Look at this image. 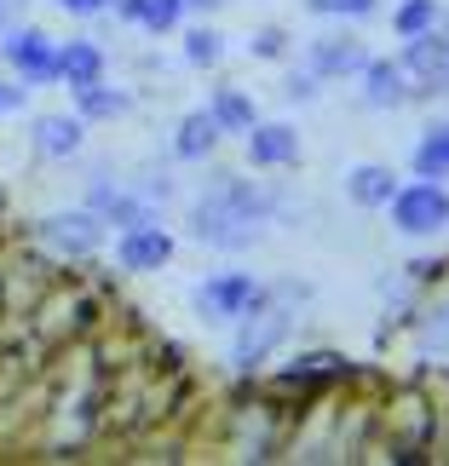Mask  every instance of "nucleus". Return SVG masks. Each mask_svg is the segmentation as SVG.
<instances>
[{"instance_id":"nucleus-1","label":"nucleus","mask_w":449,"mask_h":466,"mask_svg":"<svg viewBox=\"0 0 449 466\" xmlns=\"http://www.w3.org/2000/svg\"><path fill=\"white\" fill-rule=\"evenodd\" d=\"M277 208H282V196L265 190L260 178H242L237 167H208L202 190L185 208V230H190V242L213 248V254H248L277 225Z\"/></svg>"},{"instance_id":"nucleus-2","label":"nucleus","mask_w":449,"mask_h":466,"mask_svg":"<svg viewBox=\"0 0 449 466\" xmlns=\"http://www.w3.org/2000/svg\"><path fill=\"white\" fill-rule=\"evenodd\" d=\"M294 306H282V299L265 294L248 317H237L230 329H237V339H230V363H237V374H260L265 363L277 357V346L294 334Z\"/></svg>"},{"instance_id":"nucleus-3","label":"nucleus","mask_w":449,"mask_h":466,"mask_svg":"<svg viewBox=\"0 0 449 466\" xmlns=\"http://www.w3.org/2000/svg\"><path fill=\"white\" fill-rule=\"evenodd\" d=\"M29 237H35V248H41V254L76 265V259H93L98 248L110 242V225H104L98 213L81 202V208H58V213H46V219H35Z\"/></svg>"},{"instance_id":"nucleus-4","label":"nucleus","mask_w":449,"mask_h":466,"mask_svg":"<svg viewBox=\"0 0 449 466\" xmlns=\"http://www.w3.org/2000/svg\"><path fill=\"white\" fill-rule=\"evenodd\" d=\"M271 294L254 271H208L202 282L190 289V311L208 322V329H230L237 317H248L260 299Z\"/></svg>"},{"instance_id":"nucleus-5","label":"nucleus","mask_w":449,"mask_h":466,"mask_svg":"<svg viewBox=\"0 0 449 466\" xmlns=\"http://www.w3.org/2000/svg\"><path fill=\"white\" fill-rule=\"evenodd\" d=\"M386 213H392V230H403V237H444L449 230L444 178H409V185H398V196L386 202Z\"/></svg>"},{"instance_id":"nucleus-6","label":"nucleus","mask_w":449,"mask_h":466,"mask_svg":"<svg viewBox=\"0 0 449 466\" xmlns=\"http://www.w3.org/2000/svg\"><path fill=\"white\" fill-rule=\"evenodd\" d=\"M0 58H6V69L29 86V93L58 81V41H52L41 24H12L0 35Z\"/></svg>"},{"instance_id":"nucleus-7","label":"nucleus","mask_w":449,"mask_h":466,"mask_svg":"<svg viewBox=\"0 0 449 466\" xmlns=\"http://www.w3.org/2000/svg\"><path fill=\"white\" fill-rule=\"evenodd\" d=\"M398 64L409 69V81H415V98H449V35L444 29L409 35Z\"/></svg>"},{"instance_id":"nucleus-8","label":"nucleus","mask_w":449,"mask_h":466,"mask_svg":"<svg viewBox=\"0 0 449 466\" xmlns=\"http://www.w3.org/2000/svg\"><path fill=\"white\" fill-rule=\"evenodd\" d=\"M369 58L374 52L357 29H329V35H311V41H305V64H311L322 81H357Z\"/></svg>"},{"instance_id":"nucleus-9","label":"nucleus","mask_w":449,"mask_h":466,"mask_svg":"<svg viewBox=\"0 0 449 466\" xmlns=\"http://www.w3.org/2000/svg\"><path fill=\"white\" fill-rule=\"evenodd\" d=\"M179 254L173 230L168 225H133V230H116V271H133V277H150V271H168Z\"/></svg>"},{"instance_id":"nucleus-10","label":"nucleus","mask_w":449,"mask_h":466,"mask_svg":"<svg viewBox=\"0 0 449 466\" xmlns=\"http://www.w3.org/2000/svg\"><path fill=\"white\" fill-rule=\"evenodd\" d=\"M29 150L41 161H76L87 150V121L76 110H46L29 121Z\"/></svg>"},{"instance_id":"nucleus-11","label":"nucleus","mask_w":449,"mask_h":466,"mask_svg":"<svg viewBox=\"0 0 449 466\" xmlns=\"http://www.w3.org/2000/svg\"><path fill=\"white\" fill-rule=\"evenodd\" d=\"M242 150H248V167L260 173H282L300 161V133L289 121H254V127L242 133Z\"/></svg>"},{"instance_id":"nucleus-12","label":"nucleus","mask_w":449,"mask_h":466,"mask_svg":"<svg viewBox=\"0 0 449 466\" xmlns=\"http://www.w3.org/2000/svg\"><path fill=\"white\" fill-rule=\"evenodd\" d=\"M357 86H363L369 110H403V104H415V81H409V69L398 58H369Z\"/></svg>"},{"instance_id":"nucleus-13","label":"nucleus","mask_w":449,"mask_h":466,"mask_svg":"<svg viewBox=\"0 0 449 466\" xmlns=\"http://www.w3.org/2000/svg\"><path fill=\"white\" fill-rule=\"evenodd\" d=\"M219 121H213V110L202 104V110H185L179 116V127H173V161H213V150H219Z\"/></svg>"},{"instance_id":"nucleus-14","label":"nucleus","mask_w":449,"mask_h":466,"mask_svg":"<svg viewBox=\"0 0 449 466\" xmlns=\"http://www.w3.org/2000/svg\"><path fill=\"white\" fill-rule=\"evenodd\" d=\"M104 69H110V58H104V46L93 41V35H76V41H58V81L76 93V86H93L104 81Z\"/></svg>"},{"instance_id":"nucleus-15","label":"nucleus","mask_w":449,"mask_h":466,"mask_svg":"<svg viewBox=\"0 0 449 466\" xmlns=\"http://www.w3.org/2000/svg\"><path fill=\"white\" fill-rule=\"evenodd\" d=\"M398 196V173L386 161H357L346 173V202L352 208H369V213H386V202Z\"/></svg>"},{"instance_id":"nucleus-16","label":"nucleus","mask_w":449,"mask_h":466,"mask_svg":"<svg viewBox=\"0 0 449 466\" xmlns=\"http://www.w3.org/2000/svg\"><path fill=\"white\" fill-rule=\"evenodd\" d=\"M208 110H213V121H219V133H225V138H242V133L260 121L254 98H248L237 81H213V86H208Z\"/></svg>"},{"instance_id":"nucleus-17","label":"nucleus","mask_w":449,"mask_h":466,"mask_svg":"<svg viewBox=\"0 0 449 466\" xmlns=\"http://www.w3.org/2000/svg\"><path fill=\"white\" fill-rule=\"evenodd\" d=\"M76 116L87 121V127H98V121H121L133 110V93L128 86H110V81H93V86H76Z\"/></svg>"},{"instance_id":"nucleus-18","label":"nucleus","mask_w":449,"mask_h":466,"mask_svg":"<svg viewBox=\"0 0 449 466\" xmlns=\"http://www.w3.org/2000/svg\"><path fill=\"white\" fill-rule=\"evenodd\" d=\"M110 12L128 29H145V35H173L185 24V6H179V0H116Z\"/></svg>"},{"instance_id":"nucleus-19","label":"nucleus","mask_w":449,"mask_h":466,"mask_svg":"<svg viewBox=\"0 0 449 466\" xmlns=\"http://www.w3.org/2000/svg\"><path fill=\"white\" fill-rule=\"evenodd\" d=\"M409 167H415V178H449V116L426 121L421 145H415V156H409Z\"/></svg>"},{"instance_id":"nucleus-20","label":"nucleus","mask_w":449,"mask_h":466,"mask_svg":"<svg viewBox=\"0 0 449 466\" xmlns=\"http://www.w3.org/2000/svg\"><path fill=\"white\" fill-rule=\"evenodd\" d=\"M185 64H190V69H219V64H225V35L213 29V24L185 29Z\"/></svg>"},{"instance_id":"nucleus-21","label":"nucleus","mask_w":449,"mask_h":466,"mask_svg":"<svg viewBox=\"0 0 449 466\" xmlns=\"http://www.w3.org/2000/svg\"><path fill=\"white\" fill-rule=\"evenodd\" d=\"M438 6H444V0H398V6H392V35L409 41V35L438 29Z\"/></svg>"},{"instance_id":"nucleus-22","label":"nucleus","mask_w":449,"mask_h":466,"mask_svg":"<svg viewBox=\"0 0 449 466\" xmlns=\"http://www.w3.org/2000/svg\"><path fill=\"white\" fill-rule=\"evenodd\" d=\"M289 52H294V35L282 24H260L254 35H248V58H260V64H282Z\"/></svg>"},{"instance_id":"nucleus-23","label":"nucleus","mask_w":449,"mask_h":466,"mask_svg":"<svg viewBox=\"0 0 449 466\" xmlns=\"http://www.w3.org/2000/svg\"><path fill=\"white\" fill-rule=\"evenodd\" d=\"M128 185H133L138 196H150L156 208H168L173 196H179V178H173V167H161V161H150V167H138V173L128 178Z\"/></svg>"},{"instance_id":"nucleus-24","label":"nucleus","mask_w":449,"mask_h":466,"mask_svg":"<svg viewBox=\"0 0 449 466\" xmlns=\"http://www.w3.org/2000/svg\"><path fill=\"white\" fill-rule=\"evenodd\" d=\"M311 17H340V24H363L381 12V0H300Z\"/></svg>"},{"instance_id":"nucleus-25","label":"nucleus","mask_w":449,"mask_h":466,"mask_svg":"<svg viewBox=\"0 0 449 466\" xmlns=\"http://www.w3.org/2000/svg\"><path fill=\"white\" fill-rule=\"evenodd\" d=\"M415 339H421L426 357H449V299H438V306L421 317V334Z\"/></svg>"},{"instance_id":"nucleus-26","label":"nucleus","mask_w":449,"mask_h":466,"mask_svg":"<svg viewBox=\"0 0 449 466\" xmlns=\"http://www.w3.org/2000/svg\"><path fill=\"white\" fill-rule=\"evenodd\" d=\"M282 98H289V104H317L322 98V76L311 64H294L289 76H282Z\"/></svg>"},{"instance_id":"nucleus-27","label":"nucleus","mask_w":449,"mask_h":466,"mask_svg":"<svg viewBox=\"0 0 449 466\" xmlns=\"http://www.w3.org/2000/svg\"><path fill=\"white\" fill-rule=\"evenodd\" d=\"M271 289V299H282V306H311V282H300V277H282V282H265Z\"/></svg>"},{"instance_id":"nucleus-28","label":"nucleus","mask_w":449,"mask_h":466,"mask_svg":"<svg viewBox=\"0 0 449 466\" xmlns=\"http://www.w3.org/2000/svg\"><path fill=\"white\" fill-rule=\"evenodd\" d=\"M24 104H29V86L24 81H0V116H17V110H24Z\"/></svg>"},{"instance_id":"nucleus-29","label":"nucleus","mask_w":449,"mask_h":466,"mask_svg":"<svg viewBox=\"0 0 449 466\" xmlns=\"http://www.w3.org/2000/svg\"><path fill=\"white\" fill-rule=\"evenodd\" d=\"M58 12H69V17H98V12H110L116 0H52Z\"/></svg>"},{"instance_id":"nucleus-30","label":"nucleus","mask_w":449,"mask_h":466,"mask_svg":"<svg viewBox=\"0 0 449 466\" xmlns=\"http://www.w3.org/2000/svg\"><path fill=\"white\" fill-rule=\"evenodd\" d=\"M17 12H24V0H0V35L17 24Z\"/></svg>"},{"instance_id":"nucleus-31","label":"nucleus","mask_w":449,"mask_h":466,"mask_svg":"<svg viewBox=\"0 0 449 466\" xmlns=\"http://www.w3.org/2000/svg\"><path fill=\"white\" fill-rule=\"evenodd\" d=\"M185 12H213V6H225V0H179Z\"/></svg>"},{"instance_id":"nucleus-32","label":"nucleus","mask_w":449,"mask_h":466,"mask_svg":"<svg viewBox=\"0 0 449 466\" xmlns=\"http://www.w3.org/2000/svg\"><path fill=\"white\" fill-rule=\"evenodd\" d=\"M438 29H444V35H449V6H438Z\"/></svg>"}]
</instances>
